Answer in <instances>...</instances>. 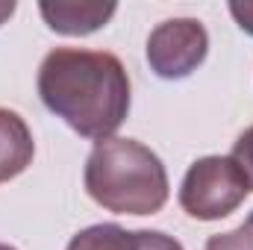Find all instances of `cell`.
I'll list each match as a JSON object with an SVG mask.
<instances>
[{"label": "cell", "mask_w": 253, "mask_h": 250, "mask_svg": "<svg viewBox=\"0 0 253 250\" xmlns=\"http://www.w3.org/2000/svg\"><path fill=\"white\" fill-rule=\"evenodd\" d=\"M251 194L248 180L233 156H203L191 162L180 186V206L189 218L221 221Z\"/></svg>", "instance_id": "obj_3"}, {"label": "cell", "mask_w": 253, "mask_h": 250, "mask_svg": "<svg viewBox=\"0 0 253 250\" xmlns=\"http://www.w3.org/2000/svg\"><path fill=\"white\" fill-rule=\"evenodd\" d=\"M88 197L115 215H153L168 203L162 159L135 138H103L85 159Z\"/></svg>", "instance_id": "obj_2"}, {"label": "cell", "mask_w": 253, "mask_h": 250, "mask_svg": "<svg viewBox=\"0 0 253 250\" xmlns=\"http://www.w3.org/2000/svg\"><path fill=\"white\" fill-rule=\"evenodd\" d=\"M39 97L77 135L103 141L129 115V77L115 53L56 47L42 59Z\"/></svg>", "instance_id": "obj_1"}, {"label": "cell", "mask_w": 253, "mask_h": 250, "mask_svg": "<svg viewBox=\"0 0 253 250\" xmlns=\"http://www.w3.org/2000/svg\"><path fill=\"white\" fill-rule=\"evenodd\" d=\"M209 53V33L197 18L162 21L147 39L150 71L162 80H183L197 71Z\"/></svg>", "instance_id": "obj_4"}, {"label": "cell", "mask_w": 253, "mask_h": 250, "mask_svg": "<svg viewBox=\"0 0 253 250\" xmlns=\"http://www.w3.org/2000/svg\"><path fill=\"white\" fill-rule=\"evenodd\" d=\"M129 250H183V245L159 230H132L129 233Z\"/></svg>", "instance_id": "obj_9"}, {"label": "cell", "mask_w": 253, "mask_h": 250, "mask_svg": "<svg viewBox=\"0 0 253 250\" xmlns=\"http://www.w3.org/2000/svg\"><path fill=\"white\" fill-rule=\"evenodd\" d=\"M15 12V3L12 0H0V24H6V18H12Z\"/></svg>", "instance_id": "obj_12"}, {"label": "cell", "mask_w": 253, "mask_h": 250, "mask_svg": "<svg viewBox=\"0 0 253 250\" xmlns=\"http://www.w3.org/2000/svg\"><path fill=\"white\" fill-rule=\"evenodd\" d=\"M230 15L236 18V24L253 36V0H245V3H230Z\"/></svg>", "instance_id": "obj_11"}, {"label": "cell", "mask_w": 253, "mask_h": 250, "mask_svg": "<svg viewBox=\"0 0 253 250\" xmlns=\"http://www.w3.org/2000/svg\"><path fill=\"white\" fill-rule=\"evenodd\" d=\"M0 250H15V248H9V245H0Z\"/></svg>", "instance_id": "obj_13"}, {"label": "cell", "mask_w": 253, "mask_h": 250, "mask_svg": "<svg viewBox=\"0 0 253 250\" xmlns=\"http://www.w3.org/2000/svg\"><path fill=\"white\" fill-rule=\"evenodd\" d=\"M206 250H253V212L230 233L206 239Z\"/></svg>", "instance_id": "obj_8"}, {"label": "cell", "mask_w": 253, "mask_h": 250, "mask_svg": "<svg viewBox=\"0 0 253 250\" xmlns=\"http://www.w3.org/2000/svg\"><path fill=\"white\" fill-rule=\"evenodd\" d=\"M129 233L118 224H94L80 230L68 242V250H129Z\"/></svg>", "instance_id": "obj_7"}, {"label": "cell", "mask_w": 253, "mask_h": 250, "mask_svg": "<svg viewBox=\"0 0 253 250\" xmlns=\"http://www.w3.org/2000/svg\"><path fill=\"white\" fill-rule=\"evenodd\" d=\"M33 153L36 141L27 121L18 112L0 106V183L24 174L27 165L33 162Z\"/></svg>", "instance_id": "obj_6"}, {"label": "cell", "mask_w": 253, "mask_h": 250, "mask_svg": "<svg viewBox=\"0 0 253 250\" xmlns=\"http://www.w3.org/2000/svg\"><path fill=\"white\" fill-rule=\"evenodd\" d=\"M230 156H233L236 165L242 168V174H245V180H248V188L253 191V126L251 129H245V132L236 138Z\"/></svg>", "instance_id": "obj_10"}, {"label": "cell", "mask_w": 253, "mask_h": 250, "mask_svg": "<svg viewBox=\"0 0 253 250\" xmlns=\"http://www.w3.org/2000/svg\"><path fill=\"white\" fill-rule=\"evenodd\" d=\"M39 12L44 24L53 33L62 36H88L109 24V18L118 12L115 3L100 0H42Z\"/></svg>", "instance_id": "obj_5"}]
</instances>
